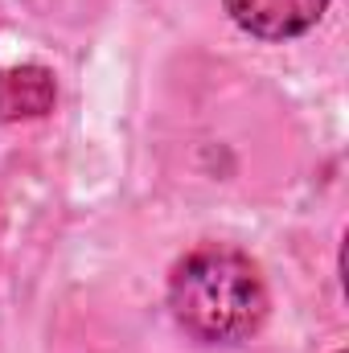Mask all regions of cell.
Returning a JSON list of instances; mask_svg holds the SVG:
<instances>
[{
  "label": "cell",
  "instance_id": "obj_3",
  "mask_svg": "<svg viewBox=\"0 0 349 353\" xmlns=\"http://www.w3.org/2000/svg\"><path fill=\"white\" fill-rule=\"evenodd\" d=\"M58 103V83L54 70L37 62H21L0 70V123H25L50 115Z\"/></svg>",
  "mask_w": 349,
  "mask_h": 353
},
{
  "label": "cell",
  "instance_id": "obj_1",
  "mask_svg": "<svg viewBox=\"0 0 349 353\" xmlns=\"http://www.w3.org/2000/svg\"><path fill=\"white\" fill-rule=\"evenodd\" d=\"M173 321L201 345L251 341L267 321V283L259 267L235 247H193L169 275Z\"/></svg>",
  "mask_w": 349,
  "mask_h": 353
},
{
  "label": "cell",
  "instance_id": "obj_4",
  "mask_svg": "<svg viewBox=\"0 0 349 353\" xmlns=\"http://www.w3.org/2000/svg\"><path fill=\"white\" fill-rule=\"evenodd\" d=\"M337 353H346V350H337Z\"/></svg>",
  "mask_w": 349,
  "mask_h": 353
},
{
  "label": "cell",
  "instance_id": "obj_2",
  "mask_svg": "<svg viewBox=\"0 0 349 353\" xmlns=\"http://www.w3.org/2000/svg\"><path fill=\"white\" fill-rule=\"evenodd\" d=\"M230 21L259 41H292L317 29L329 0H222Z\"/></svg>",
  "mask_w": 349,
  "mask_h": 353
}]
</instances>
